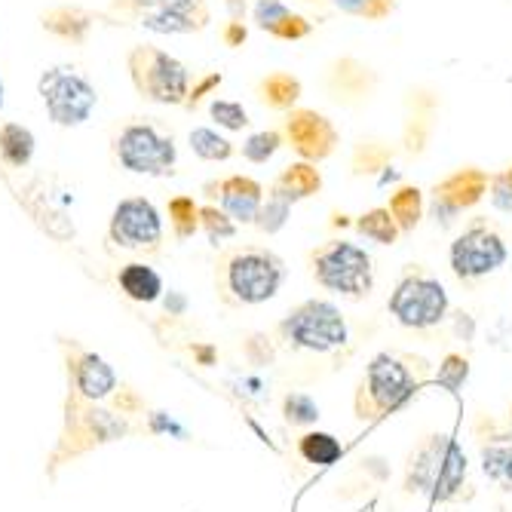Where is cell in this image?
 <instances>
[{
	"label": "cell",
	"instance_id": "obj_1",
	"mask_svg": "<svg viewBox=\"0 0 512 512\" xmlns=\"http://www.w3.org/2000/svg\"><path fill=\"white\" fill-rule=\"evenodd\" d=\"M126 68L135 92L145 102L166 105V108H184L191 92V71L181 59L169 56L160 46H132L126 53Z\"/></svg>",
	"mask_w": 512,
	"mask_h": 512
},
{
	"label": "cell",
	"instance_id": "obj_2",
	"mask_svg": "<svg viewBox=\"0 0 512 512\" xmlns=\"http://www.w3.org/2000/svg\"><path fill=\"white\" fill-rule=\"evenodd\" d=\"M37 96L56 126L77 129L99 108V92L74 65H53L37 77Z\"/></svg>",
	"mask_w": 512,
	"mask_h": 512
},
{
	"label": "cell",
	"instance_id": "obj_3",
	"mask_svg": "<svg viewBox=\"0 0 512 512\" xmlns=\"http://www.w3.org/2000/svg\"><path fill=\"white\" fill-rule=\"evenodd\" d=\"M313 276L322 289L347 295V298H362L375 286V267H371V255L350 243V240H329L322 243L313 255Z\"/></svg>",
	"mask_w": 512,
	"mask_h": 512
},
{
	"label": "cell",
	"instance_id": "obj_4",
	"mask_svg": "<svg viewBox=\"0 0 512 512\" xmlns=\"http://www.w3.org/2000/svg\"><path fill=\"white\" fill-rule=\"evenodd\" d=\"M120 13H132L145 31L163 37L200 34L212 22L209 0H111Z\"/></svg>",
	"mask_w": 512,
	"mask_h": 512
},
{
	"label": "cell",
	"instance_id": "obj_5",
	"mask_svg": "<svg viewBox=\"0 0 512 512\" xmlns=\"http://www.w3.org/2000/svg\"><path fill=\"white\" fill-rule=\"evenodd\" d=\"M114 154L120 166L132 175H172L178 163L175 138L163 135L154 123H129L114 142Z\"/></svg>",
	"mask_w": 512,
	"mask_h": 512
},
{
	"label": "cell",
	"instance_id": "obj_6",
	"mask_svg": "<svg viewBox=\"0 0 512 512\" xmlns=\"http://www.w3.org/2000/svg\"><path fill=\"white\" fill-rule=\"evenodd\" d=\"M227 292L240 304H264L286 283V264L267 249H243L227 261Z\"/></svg>",
	"mask_w": 512,
	"mask_h": 512
},
{
	"label": "cell",
	"instance_id": "obj_7",
	"mask_svg": "<svg viewBox=\"0 0 512 512\" xmlns=\"http://www.w3.org/2000/svg\"><path fill=\"white\" fill-rule=\"evenodd\" d=\"M448 258H451V270L460 279H482V276L497 273L506 264L509 249H506V240L497 234V230L479 218L463 230V234H457Z\"/></svg>",
	"mask_w": 512,
	"mask_h": 512
},
{
	"label": "cell",
	"instance_id": "obj_8",
	"mask_svg": "<svg viewBox=\"0 0 512 512\" xmlns=\"http://www.w3.org/2000/svg\"><path fill=\"white\" fill-rule=\"evenodd\" d=\"M390 313L408 329H433L448 313V292L439 279L427 273H411L396 286Z\"/></svg>",
	"mask_w": 512,
	"mask_h": 512
},
{
	"label": "cell",
	"instance_id": "obj_9",
	"mask_svg": "<svg viewBox=\"0 0 512 512\" xmlns=\"http://www.w3.org/2000/svg\"><path fill=\"white\" fill-rule=\"evenodd\" d=\"M488 181L491 175L479 166H460L442 181L433 184L427 212L439 227H451L463 212L479 206L488 197Z\"/></svg>",
	"mask_w": 512,
	"mask_h": 512
},
{
	"label": "cell",
	"instance_id": "obj_10",
	"mask_svg": "<svg viewBox=\"0 0 512 512\" xmlns=\"http://www.w3.org/2000/svg\"><path fill=\"white\" fill-rule=\"evenodd\" d=\"M283 335L295 347L325 353V350H335L347 341V322L335 304L307 301L283 322Z\"/></svg>",
	"mask_w": 512,
	"mask_h": 512
},
{
	"label": "cell",
	"instance_id": "obj_11",
	"mask_svg": "<svg viewBox=\"0 0 512 512\" xmlns=\"http://www.w3.org/2000/svg\"><path fill=\"white\" fill-rule=\"evenodd\" d=\"M108 237L120 249L154 252L163 243V215L148 197H126L114 206Z\"/></svg>",
	"mask_w": 512,
	"mask_h": 512
},
{
	"label": "cell",
	"instance_id": "obj_12",
	"mask_svg": "<svg viewBox=\"0 0 512 512\" xmlns=\"http://www.w3.org/2000/svg\"><path fill=\"white\" fill-rule=\"evenodd\" d=\"M283 138L301 160L316 166L322 160H329L341 145V132L335 120L316 108H301V105L283 117Z\"/></svg>",
	"mask_w": 512,
	"mask_h": 512
},
{
	"label": "cell",
	"instance_id": "obj_13",
	"mask_svg": "<svg viewBox=\"0 0 512 512\" xmlns=\"http://www.w3.org/2000/svg\"><path fill=\"white\" fill-rule=\"evenodd\" d=\"M463 476H467V460H463L460 448L448 436L433 439L427 448H421V454L414 460L417 491H424L436 500L451 497Z\"/></svg>",
	"mask_w": 512,
	"mask_h": 512
},
{
	"label": "cell",
	"instance_id": "obj_14",
	"mask_svg": "<svg viewBox=\"0 0 512 512\" xmlns=\"http://www.w3.org/2000/svg\"><path fill=\"white\" fill-rule=\"evenodd\" d=\"M414 390V381L408 375V368L396 362L393 356H378L368 365V393L378 411H393L399 408Z\"/></svg>",
	"mask_w": 512,
	"mask_h": 512
},
{
	"label": "cell",
	"instance_id": "obj_15",
	"mask_svg": "<svg viewBox=\"0 0 512 512\" xmlns=\"http://www.w3.org/2000/svg\"><path fill=\"white\" fill-rule=\"evenodd\" d=\"M209 191H218L221 209L237 224H255L261 203H264V184L249 175H227L221 181H212Z\"/></svg>",
	"mask_w": 512,
	"mask_h": 512
},
{
	"label": "cell",
	"instance_id": "obj_16",
	"mask_svg": "<svg viewBox=\"0 0 512 512\" xmlns=\"http://www.w3.org/2000/svg\"><path fill=\"white\" fill-rule=\"evenodd\" d=\"M252 25L276 40H289V43H298V40H307L313 34V22L301 13H295L286 0H255L252 10Z\"/></svg>",
	"mask_w": 512,
	"mask_h": 512
},
{
	"label": "cell",
	"instance_id": "obj_17",
	"mask_svg": "<svg viewBox=\"0 0 512 512\" xmlns=\"http://www.w3.org/2000/svg\"><path fill=\"white\" fill-rule=\"evenodd\" d=\"M319 191H322V172H319L316 163H307V160L289 163L283 172L276 175V181L270 184V194L289 200L292 206L301 203V200H310Z\"/></svg>",
	"mask_w": 512,
	"mask_h": 512
},
{
	"label": "cell",
	"instance_id": "obj_18",
	"mask_svg": "<svg viewBox=\"0 0 512 512\" xmlns=\"http://www.w3.org/2000/svg\"><path fill=\"white\" fill-rule=\"evenodd\" d=\"M304 96V83L292 71H270L258 80V99L264 108L289 114L292 108L301 105Z\"/></svg>",
	"mask_w": 512,
	"mask_h": 512
},
{
	"label": "cell",
	"instance_id": "obj_19",
	"mask_svg": "<svg viewBox=\"0 0 512 512\" xmlns=\"http://www.w3.org/2000/svg\"><path fill=\"white\" fill-rule=\"evenodd\" d=\"M74 381H77V390L92 399V402H99L105 396H111L117 390V371L96 353H86L80 356V362L74 365Z\"/></svg>",
	"mask_w": 512,
	"mask_h": 512
},
{
	"label": "cell",
	"instance_id": "obj_20",
	"mask_svg": "<svg viewBox=\"0 0 512 512\" xmlns=\"http://www.w3.org/2000/svg\"><path fill=\"white\" fill-rule=\"evenodd\" d=\"M117 286L123 289L126 298L138 301V304H154L160 301L163 295V276L151 267V264H142V261H132V264H123L120 273H117Z\"/></svg>",
	"mask_w": 512,
	"mask_h": 512
},
{
	"label": "cell",
	"instance_id": "obj_21",
	"mask_svg": "<svg viewBox=\"0 0 512 512\" xmlns=\"http://www.w3.org/2000/svg\"><path fill=\"white\" fill-rule=\"evenodd\" d=\"M92 13L83 7H71V4H59L53 10H46L40 16L43 31H50L59 40H71V43H83L92 31Z\"/></svg>",
	"mask_w": 512,
	"mask_h": 512
},
{
	"label": "cell",
	"instance_id": "obj_22",
	"mask_svg": "<svg viewBox=\"0 0 512 512\" xmlns=\"http://www.w3.org/2000/svg\"><path fill=\"white\" fill-rule=\"evenodd\" d=\"M37 138L28 126L22 123H0V160L10 169H25L34 160Z\"/></svg>",
	"mask_w": 512,
	"mask_h": 512
},
{
	"label": "cell",
	"instance_id": "obj_23",
	"mask_svg": "<svg viewBox=\"0 0 512 512\" xmlns=\"http://www.w3.org/2000/svg\"><path fill=\"white\" fill-rule=\"evenodd\" d=\"M371 83H375V74H371L368 65H362L356 59H341L329 71V86L338 92V99H341V92H344V99H350V96H368Z\"/></svg>",
	"mask_w": 512,
	"mask_h": 512
},
{
	"label": "cell",
	"instance_id": "obj_24",
	"mask_svg": "<svg viewBox=\"0 0 512 512\" xmlns=\"http://www.w3.org/2000/svg\"><path fill=\"white\" fill-rule=\"evenodd\" d=\"M393 221L399 224L402 234H408V230H414L417 224H421L424 212H427V200H424V191L414 188V184H402V188L393 191L390 203H387Z\"/></svg>",
	"mask_w": 512,
	"mask_h": 512
},
{
	"label": "cell",
	"instance_id": "obj_25",
	"mask_svg": "<svg viewBox=\"0 0 512 512\" xmlns=\"http://www.w3.org/2000/svg\"><path fill=\"white\" fill-rule=\"evenodd\" d=\"M188 145L206 163H224V160H230L237 154L234 142H230L224 132L212 129V126H194L191 135H188Z\"/></svg>",
	"mask_w": 512,
	"mask_h": 512
},
{
	"label": "cell",
	"instance_id": "obj_26",
	"mask_svg": "<svg viewBox=\"0 0 512 512\" xmlns=\"http://www.w3.org/2000/svg\"><path fill=\"white\" fill-rule=\"evenodd\" d=\"M353 227L359 230V234H362L365 240L378 243V246H393V243H396V237L402 234L399 224L393 221V215H390V209H387V206L371 209V212H362V215L353 221Z\"/></svg>",
	"mask_w": 512,
	"mask_h": 512
},
{
	"label": "cell",
	"instance_id": "obj_27",
	"mask_svg": "<svg viewBox=\"0 0 512 512\" xmlns=\"http://www.w3.org/2000/svg\"><path fill=\"white\" fill-rule=\"evenodd\" d=\"M283 148H286L283 129H258V132H252V135L243 138L240 154H243L249 163L264 166V163H270Z\"/></svg>",
	"mask_w": 512,
	"mask_h": 512
},
{
	"label": "cell",
	"instance_id": "obj_28",
	"mask_svg": "<svg viewBox=\"0 0 512 512\" xmlns=\"http://www.w3.org/2000/svg\"><path fill=\"white\" fill-rule=\"evenodd\" d=\"M325 4L338 10L341 16L362 19V22H384L396 10V0H325Z\"/></svg>",
	"mask_w": 512,
	"mask_h": 512
},
{
	"label": "cell",
	"instance_id": "obj_29",
	"mask_svg": "<svg viewBox=\"0 0 512 512\" xmlns=\"http://www.w3.org/2000/svg\"><path fill=\"white\" fill-rule=\"evenodd\" d=\"M169 221H172V230L178 240H188L200 230V206L194 197L188 194H178L169 200Z\"/></svg>",
	"mask_w": 512,
	"mask_h": 512
},
{
	"label": "cell",
	"instance_id": "obj_30",
	"mask_svg": "<svg viewBox=\"0 0 512 512\" xmlns=\"http://www.w3.org/2000/svg\"><path fill=\"white\" fill-rule=\"evenodd\" d=\"M200 230L209 237L212 246H221L237 237V221L221 206H200Z\"/></svg>",
	"mask_w": 512,
	"mask_h": 512
},
{
	"label": "cell",
	"instance_id": "obj_31",
	"mask_svg": "<svg viewBox=\"0 0 512 512\" xmlns=\"http://www.w3.org/2000/svg\"><path fill=\"white\" fill-rule=\"evenodd\" d=\"M485 476H491L494 482L512 488V439H497L491 442L485 451Z\"/></svg>",
	"mask_w": 512,
	"mask_h": 512
},
{
	"label": "cell",
	"instance_id": "obj_32",
	"mask_svg": "<svg viewBox=\"0 0 512 512\" xmlns=\"http://www.w3.org/2000/svg\"><path fill=\"white\" fill-rule=\"evenodd\" d=\"M209 120L224 132H243L249 129V111L237 99H212L209 102Z\"/></svg>",
	"mask_w": 512,
	"mask_h": 512
},
{
	"label": "cell",
	"instance_id": "obj_33",
	"mask_svg": "<svg viewBox=\"0 0 512 512\" xmlns=\"http://www.w3.org/2000/svg\"><path fill=\"white\" fill-rule=\"evenodd\" d=\"M301 457L310 463H319V467H329V463L341 457V445L329 433H307L301 439Z\"/></svg>",
	"mask_w": 512,
	"mask_h": 512
},
{
	"label": "cell",
	"instance_id": "obj_34",
	"mask_svg": "<svg viewBox=\"0 0 512 512\" xmlns=\"http://www.w3.org/2000/svg\"><path fill=\"white\" fill-rule=\"evenodd\" d=\"M289 215H292V203L267 191V197H264V203H261V212H258V218H255V227L264 230V234H279V230L286 227Z\"/></svg>",
	"mask_w": 512,
	"mask_h": 512
},
{
	"label": "cell",
	"instance_id": "obj_35",
	"mask_svg": "<svg viewBox=\"0 0 512 512\" xmlns=\"http://www.w3.org/2000/svg\"><path fill=\"white\" fill-rule=\"evenodd\" d=\"M393 151L387 148V142H359L356 154H353V169L356 172H384L390 169Z\"/></svg>",
	"mask_w": 512,
	"mask_h": 512
},
{
	"label": "cell",
	"instance_id": "obj_36",
	"mask_svg": "<svg viewBox=\"0 0 512 512\" xmlns=\"http://www.w3.org/2000/svg\"><path fill=\"white\" fill-rule=\"evenodd\" d=\"M488 200L497 212L512 215V163H506L503 169L491 172L488 181Z\"/></svg>",
	"mask_w": 512,
	"mask_h": 512
},
{
	"label": "cell",
	"instance_id": "obj_37",
	"mask_svg": "<svg viewBox=\"0 0 512 512\" xmlns=\"http://www.w3.org/2000/svg\"><path fill=\"white\" fill-rule=\"evenodd\" d=\"M316 417H319V408L310 396H304V393L286 396V421L289 424H313Z\"/></svg>",
	"mask_w": 512,
	"mask_h": 512
},
{
	"label": "cell",
	"instance_id": "obj_38",
	"mask_svg": "<svg viewBox=\"0 0 512 512\" xmlns=\"http://www.w3.org/2000/svg\"><path fill=\"white\" fill-rule=\"evenodd\" d=\"M221 83H224V74H221V71H209V74L197 77V80L191 83V92H188V102H184V108H188V111L200 108V102H206V99L212 96V92H218Z\"/></svg>",
	"mask_w": 512,
	"mask_h": 512
},
{
	"label": "cell",
	"instance_id": "obj_39",
	"mask_svg": "<svg viewBox=\"0 0 512 512\" xmlns=\"http://www.w3.org/2000/svg\"><path fill=\"white\" fill-rule=\"evenodd\" d=\"M221 40H224V46H230V50H237V46H243V43L249 40L246 22H243V19H230V22L221 28Z\"/></svg>",
	"mask_w": 512,
	"mask_h": 512
},
{
	"label": "cell",
	"instance_id": "obj_40",
	"mask_svg": "<svg viewBox=\"0 0 512 512\" xmlns=\"http://www.w3.org/2000/svg\"><path fill=\"white\" fill-rule=\"evenodd\" d=\"M224 7H227V13H230V19H243L246 16V0H224Z\"/></svg>",
	"mask_w": 512,
	"mask_h": 512
},
{
	"label": "cell",
	"instance_id": "obj_41",
	"mask_svg": "<svg viewBox=\"0 0 512 512\" xmlns=\"http://www.w3.org/2000/svg\"><path fill=\"white\" fill-rule=\"evenodd\" d=\"M0 111H4V80H0Z\"/></svg>",
	"mask_w": 512,
	"mask_h": 512
},
{
	"label": "cell",
	"instance_id": "obj_42",
	"mask_svg": "<svg viewBox=\"0 0 512 512\" xmlns=\"http://www.w3.org/2000/svg\"><path fill=\"white\" fill-rule=\"evenodd\" d=\"M307 4H325V0H307Z\"/></svg>",
	"mask_w": 512,
	"mask_h": 512
}]
</instances>
